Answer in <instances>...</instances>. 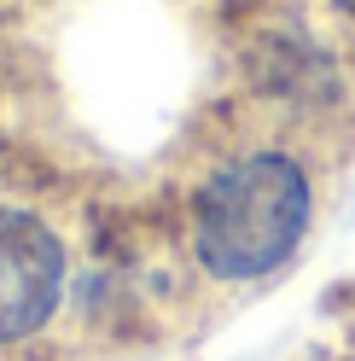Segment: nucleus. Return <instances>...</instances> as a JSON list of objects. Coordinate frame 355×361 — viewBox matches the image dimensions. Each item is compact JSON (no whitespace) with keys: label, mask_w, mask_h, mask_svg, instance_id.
<instances>
[{"label":"nucleus","mask_w":355,"mask_h":361,"mask_svg":"<svg viewBox=\"0 0 355 361\" xmlns=\"http://www.w3.org/2000/svg\"><path fill=\"white\" fill-rule=\"evenodd\" d=\"M64 298V245L41 216L0 204V344L53 321Z\"/></svg>","instance_id":"2"},{"label":"nucleus","mask_w":355,"mask_h":361,"mask_svg":"<svg viewBox=\"0 0 355 361\" xmlns=\"http://www.w3.org/2000/svg\"><path fill=\"white\" fill-rule=\"evenodd\" d=\"M309 228V175L280 152L233 157L192 204V245L216 280H262Z\"/></svg>","instance_id":"1"},{"label":"nucleus","mask_w":355,"mask_h":361,"mask_svg":"<svg viewBox=\"0 0 355 361\" xmlns=\"http://www.w3.org/2000/svg\"><path fill=\"white\" fill-rule=\"evenodd\" d=\"M338 6H344V12H355V0H338Z\"/></svg>","instance_id":"3"}]
</instances>
